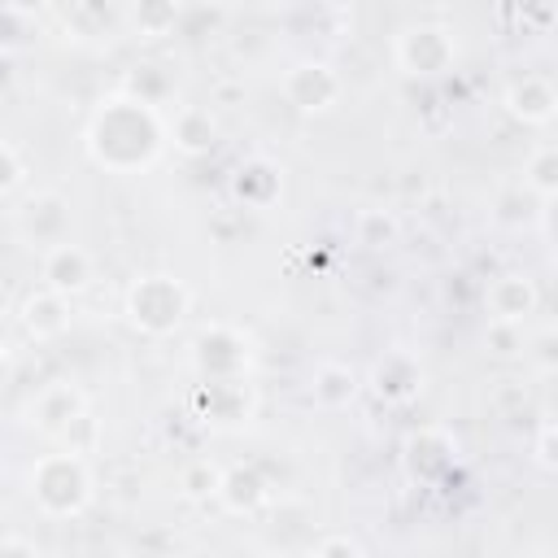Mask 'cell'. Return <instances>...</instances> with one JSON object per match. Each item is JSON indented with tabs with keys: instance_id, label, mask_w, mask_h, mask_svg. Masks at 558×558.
<instances>
[{
	"instance_id": "obj_1",
	"label": "cell",
	"mask_w": 558,
	"mask_h": 558,
	"mask_svg": "<svg viewBox=\"0 0 558 558\" xmlns=\"http://www.w3.org/2000/svg\"><path fill=\"white\" fill-rule=\"evenodd\" d=\"M166 144V122L153 100L135 92H118L100 100V109L87 122V157L113 174H135L157 161Z\"/></svg>"
},
{
	"instance_id": "obj_2",
	"label": "cell",
	"mask_w": 558,
	"mask_h": 558,
	"mask_svg": "<svg viewBox=\"0 0 558 558\" xmlns=\"http://www.w3.org/2000/svg\"><path fill=\"white\" fill-rule=\"evenodd\" d=\"M96 480L92 466L78 449H61V453H44L31 466V497L48 519H74L92 506Z\"/></svg>"
},
{
	"instance_id": "obj_3",
	"label": "cell",
	"mask_w": 558,
	"mask_h": 558,
	"mask_svg": "<svg viewBox=\"0 0 558 558\" xmlns=\"http://www.w3.org/2000/svg\"><path fill=\"white\" fill-rule=\"evenodd\" d=\"M187 305H192V296H187L183 279H174V275H140L122 301L126 323L153 340L179 331V323L187 318Z\"/></svg>"
},
{
	"instance_id": "obj_4",
	"label": "cell",
	"mask_w": 558,
	"mask_h": 558,
	"mask_svg": "<svg viewBox=\"0 0 558 558\" xmlns=\"http://www.w3.org/2000/svg\"><path fill=\"white\" fill-rule=\"evenodd\" d=\"M397 65L410 74V78H436L453 65L458 57V44H453V31L440 26V22H418V26H405L397 35V48H392Z\"/></svg>"
},
{
	"instance_id": "obj_5",
	"label": "cell",
	"mask_w": 558,
	"mask_h": 558,
	"mask_svg": "<svg viewBox=\"0 0 558 558\" xmlns=\"http://www.w3.org/2000/svg\"><path fill=\"white\" fill-rule=\"evenodd\" d=\"M192 362H196L201 379H244V371L253 362V344L240 327L209 323L192 340Z\"/></svg>"
},
{
	"instance_id": "obj_6",
	"label": "cell",
	"mask_w": 558,
	"mask_h": 558,
	"mask_svg": "<svg viewBox=\"0 0 558 558\" xmlns=\"http://www.w3.org/2000/svg\"><path fill=\"white\" fill-rule=\"evenodd\" d=\"M283 100L296 109V113H327L336 109L344 83L340 74L327 65V61H296L288 74H283Z\"/></svg>"
},
{
	"instance_id": "obj_7",
	"label": "cell",
	"mask_w": 558,
	"mask_h": 558,
	"mask_svg": "<svg viewBox=\"0 0 558 558\" xmlns=\"http://www.w3.org/2000/svg\"><path fill=\"white\" fill-rule=\"evenodd\" d=\"M83 418H87V397L74 384H44L26 405V423L39 427L44 436H70Z\"/></svg>"
},
{
	"instance_id": "obj_8",
	"label": "cell",
	"mask_w": 558,
	"mask_h": 558,
	"mask_svg": "<svg viewBox=\"0 0 558 558\" xmlns=\"http://www.w3.org/2000/svg\"><path fill=\"white\" fill-rule=\"evenodd\" d=\"M39 275H44V288H52L61 296H78L92 283V253L65 235V240H57V244L44 248Z\"/></svg>"
},
{
	"instance_id": "obj_9",
	"label": "cell",
	"mask_w": 558,
	"mask_h": 558,
	"mask_svg": "<svg viewBox=\"0 0 558 558\" xmlns=\"http://www.w3.org/2000/svg\"><path fill=\"white\" fill-rule=\"evenodd\" d=\"M541 292L523 270H506L497 279H488L484 288V310L488 323H527V314H536Z\"/></svg>"
},
{
	"instance_id": "obj_10",
	"label": "cell",
	"mask_w": 558,
	"mask_h": 558,
	"mask_svg": "<svg viewBox=\"0 0 558 558\" xmlns=\"http://www.w3.org/2000/svg\"><path fill=\"white\" fill-rule=\"evenodd\" d=\"M17 231H22L31 244H39V248L65 240V235H70V201H65L61 192H39V196H31V201L22 205Z\"/></svg>"
},
{
	"instance_id": "obj_11",
	"label": "cell",
	"mask_w": 558,
	"mask_h": 558,
	"mask_svg": "<svg viewBox=\"0 0 558 558\" xmlns=\"http://www.w3.org/2000/svg\"><path fill=\"white\" fill-rule=\"evenodd\" d=\"M506 113L519 118L523 126H549L554 113H558V96H554V83L541 78V74H523L506 87Z\"/></svg>"
},
{
	"instance_id": "obj_12",
	"label": "cell",
	"mask_w": 558,
	"mask_h": 558,
	"mask_svg": "<svg viewBox=\"0 0 558 558\" xmlns=\"http://www.w3.org/2000/svg\"><path fill=\"white\" fill-rule=\"evenodd\" d=\"M231 196L244 205V209H270L279 196H283V174L275 161L266 157H248L235 166L231 174Z\"/></svg>"
},
{
	"instance_id": "obj_13",
	"label": "cell",
	"mask_w": 558,
	"mask_h": 558,
	"mask_svg": "<svg viewBox=\"0 0 558 558\" xmlns=\"http://www.w3.org/2000/svg\"><path fill=\"white\" fill-rule=\"evenodd\" d=\"M418 388H423V371H418V362H414L410 353H388V357L371 371V392H375L379 401H388V405L414 401Z\"/></svg>"
},
{
	"instance_id": "obj_14",
	"label": "cell",
	"mask_w": 558,
	"mask_h": 558,
	"mask_svg": "<svg viewBox=\"0 0 558 558\" xmlns=\"http://www.w3.org/2000/svg\"><path fill=\"white\" fill-rule=\"evenodd\" d=\"M22 327L31 340H57L70 331V296L52 292V288H39L22 301Z\"/></svg>"
},
{
	"instance_id": "obj_15",
	"label": "cell",
	"mask_w": 558,
	"mask_h": 558,
	"mask_svg": "<svg viewBox=\"0 0 558 558\" xmlns=\"http://www.w3.org/2000/svg\"><path fill=\"white\" fill-rule=\"evenodd\" d=\"M231 514H253L257 506H266L270 497V484L257 466H227L218 475V493H214Z\"/></svg>"
},
{
	"instance_id": "obj_16",
	"label": "cell",
	"mask_w": 558,
	"mask_h": 558,
	"mask_svg": "<svg viewBox=\"0 0 558 558\" xmlns=\"http://www.w3.org/2000/svg\"><path fill=\"white\" fill-rule=\"evenodd\" d=\"M166 135L174 140V148H179L183 157H205V153H214V144H218V122H214L209 109L183 105V109L174 113V126H166Z\"/></svg>"
},
{
	"instance_id": "obj_17",
	"label": "cell",
	"mask_w": 558,
	"mask_h": 558,
	"mask_svg": "<svg viewBox=\"0 0 558 558\" xmlns=\"http://www.w3.org/2000/svg\"><path fill=\"white\" fill-rule=\"evenodd\" d=\"M357 388L362 384H357V371L349 362H318L310 375V397L323 410H344L357 397Z\"/></svg>"
},
{
	"instance_id": "obj_18",
	"label": "cell",
	"mask_w": 558,
	"mask_h": 558,
	"mask_svg": "<svg viewBox=\"0 0 558 558\" xmlns=\"http://www.w3.org/2000/svg\"><path fill=\"white\" fill-rule=\"evenodd\" d=\"M453 453H458V445H453L445 432L427 427V432H418V436L410 440L405 462H410V475H414V480H432V475H440V471L453 466Z\"/></svg>"
},
{
	"instance_id": "obj_19",
	"label": "cell",
	"mask_w": 558,
	"mask_h": 558,
	"mask_svg": "<svg viewBox=\"0 0 558 558\" xmlns=\"http://www.w3.org/2000/svg\"><path fill=\"white\" fill-rule=\"evenodd\" d=\"M131 22L144 39H166L179 22V0H135L131 4Z\"/></svg>"
},
{
	"instance_id": "obj_20",
	"label": "cell",
	"mask_w": 558,
	"mask_h": 558,
	"mask_svg": "<svg viewBox=\"0 0 558 558\" xmlns=\"http://www.w3.org/2000/svg\"><path fill=\"white\" fill-rule=\"evenodd\" d=\"M523 183L536 192V201H554V192H558V148H554V144H541V148L527 157Z\"/></svg>"
},
{
	"instance_id": "obj_21",
	"label": "cell",
	"mask_w": 558,
	"mask_h": 558,
	"mask_svg": "<svg viewBox=\"0 0 558 558\" xmlns=\"http://www.w3.org/2000/svg\"><path fill=\"white\" fill-rule=\"evenodd\" d=\"M357 235H362L366 248H388L397 240V222L388 214H379V209H362L357 214Z\"/></svg>"
},
{
	"instance_id": "obj_22",
	"label": "cell",
	"mask_w": 558,
	"mask_h": 558,
	"mask_svg": "<svg viewBox=\"0 0 558 558\" xmlns=\"http://www.w3.org/2000/svg\"><path fill=\"white\" fill-rule=\"evenodd\" d=\"M218 466H209V462H192L187 471H183V488H187V497H214L218 493Z\"/></svg>"
},
{
	"instance_id": "obj_23",
	"label": "cell",
	"mask_w": 558,
	"mask_h": 558,
	"mask_svg": "<svg viewBox=\"0 0 558 558\" xmlns=\"http://www.w3.org/2000/svg\"><path fill=\"white\" fill-rule=\"evenodd\" d=\"M22 179V157L13 144H0V192H9Z\"/></svg>"
},
{
	"instance_id": "obj_24",
	"label": "cell",
	"mask_w": 558,
	"mask_h": 558,
	"mask_svg": "<svg viewBox=\"0 0 558 558\" xmlns=\"http://www.w3.org/2000/svg\"><path fill=\"white\" fill-rule=\"evenodd\" d=\"M314 554H318V558H331V554H357V558H362V554H366V545H362V541H353V536H327V541H318V545H314Z\"/></svg>"
},
{
	"instance_id": "obj_25",
	"label": "cell",
	"mask_w": 558,
	"mask_h": 558,
	"mask_svg": "<svg viewBox=\"0 0 558 558\" xmlns=\"http://www.w3.org/2000/svg\"><path fill=\"white\" fill-rule=\"evenodd\" d=\"M536 466H541L545 475L554 471V423H549V418H545L541 432H536Z\"/></svg>"
},
{
	"instance_id": "obj_26",
	"label": "cell",
	"mask_w": 558,
	"mask_h": 558,
	"mask_svg": "<svg viewBox=\"0 0 558 558\" xmlns=\"http://www.w3.org/2000/svg\"><path fill=\"white\" fill-rule=\"evenodd\" d=\"M9 87H13V57L0 52V92H9Z\"/></svg>"
},
{
	"instance_id": "obj_27",
	"label": "cell",
	"mask_w": 558,
	"mask_h": 558,
	"mask_svg": "<svg viewBox=\"0 0 558 558\" xmlns=\"http://www.w3.org/2000/svg\"><path fill=\"white\" fill-rule=\"evenodd\" d=\"M48 0H4V9H13V13H35V9H44Z\"/></svg>"
},
{
	"instance_id": "obj_28",
	"label": "cell",
	"mask_w": 558,
	"mask_h": 558,
	"mask_svg": "<svg viewBox=\"0 0 558 558\" xmlns=\"http://www.w3.org/2000/svg\"><path fill=\"white\" fill-rule=\"evenodd\" d=\"M9 379H13V362H9V349L0 344V388H4Z\"/></svg>"
}]
</instances>
